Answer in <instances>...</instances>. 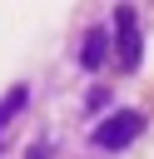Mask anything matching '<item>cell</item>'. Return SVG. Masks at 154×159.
Masks as SVG:
<instances>
[{
  "instance_id": "1",
  "label": "cell",
  "mask_w": 154,
  "mask_h": 159,
  "mask_svg": "<svg viewBox=\"0 0 154 159\" xmlns=\"http://www.w3.org/2000/svg\"><path fill=\"white\" fill-rule=\"evenodd\" d=\"M114 55H119V70H134L139 55H144V30H139V15L134 5H114Z\"/></svg>"
},
{
  "instance_id": "2",
  "label": "cell",
  "mask_w": 154,
  "mask_h": 159,
  "mask_svg": "<svg viewBox=\"0 0 154 159\" xmlns=\"http://www.w3.org/2000/svg\"><path fill=\"white\" fill-rule=\"evenodd\" d=\"M144 134V114L139 109H114L109 119L94 124V149H124Z\"/></svg>"
},
{
  "instance_id": "4",
  "label": "cell",
  "mask_w": 154,
  "mask_h": 159,
  "mask_svg": "<svg viewBox=\"0 0 154 159\" xmlns=\"http://www.w3.org/2000/svg\"><path fill=\"white\" fill-rule=\"evenodd\" d=\"M25 99H30V89H25V84H10V89L0 94V129H5L20 109H25Z\"/></svg>"
},
{
  "instance_id": "3",
  "label": "cell",
  "mask_w": 154,
  "mask_h": 159,
  "mask_svg": "<svg viewBox=\"0 0 154 159\" xmlns=\"http://www.w3.org/2000/svg\"><path fill=\"white\" fill-rule=\"evenodd\" d=\"M104 55H109V30H104V25L84 30V45H79V65H84V70H104Z\"/></svg>"
}]
</instances>
